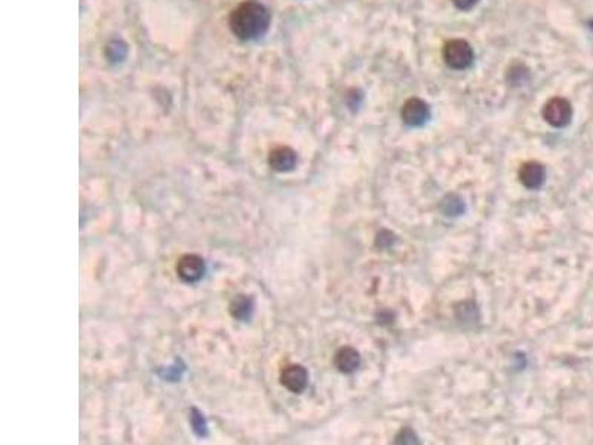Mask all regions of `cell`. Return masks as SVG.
<instances>
[{
	"label": "cell",
	"instance_id": "cell-1",
	"mask_svg": "<svg viewBox=\"0 0 593 445\" xmlns=\"http://www.w3.org/2000/svg\"><path fill=\"white\" fill-rule=\"evenodd\" d=\"M233 34L242 40H252L263 36L271 25V13L267 8L255 0L240 4L228 18Z\"/></svg>",
	"mask_w": 593,
	"mask_h": 445
},
{
	"label": "cell",
	"instance_id": "cell-2",
	"mask_svg": "<svg viewBox=\"0 0 593 445\" xmlns=\"http://www.w3.org/2000/svg\"><path fill=\"white\" fill-rule=\"evenodd\" d=\"M443 61L454 70H466L475 58L474 48L463 39H452L443 45Z\"/></svg>",
	"mask_w": 593,
	"mask_h": 445
},
{
	"label": "cell",
	"instance_id": "cell-3",
	"mask_svg": "<svg viewBox=\"0 0 593 445\" xmlns=\"http://www.w3.org/2000/svg\"><path fill=\"white\" fill-rule=\"evenodd\" d=\"M543 117L550 127L563 128L571 122L573 107L568 100L562 97L550 98L543 107Z\"/></svg>",
	"mask_w": 593,
	"mask_h": 445
},
{
	"label": "cell",
	"instance_id": "cell-4",
	"mask_svg": "<svg viewBox=\"0 0 593 445\" xmlns=\"http://www.w3.org/2000/svg\"><path fill=\"white\" fill-rule=\"evenodd\" d=\"M400 116L405 125L411 128H419V127H423L430 119V110H429V105L422 98L412 97L403 103Z\"/></svg>",
	"mask_w": 593,
	"mask_h": 445
},
{
	"label": "cell",
	"instance_id": "cell-5",
	"mask_svg": "<svg viewBox=\"0 0 593 445\" xmlns=\"http://www.w3.org/2000/svg\"><path fill=\"white\" fill-rule=\"evenodd\" d=\"M205 262L196 254H185L177 263V275L185 284H195L205 275Z\"/></svg>",
	"mask_w": 593,
	"mask_h": 445
},
{
	"label": "cell",
	"instance_id": "cell-6",
	"mask_svg": "<svg viewBox=\"0 0 593 445\" xmlns=\"http://www.w3.org/2000/svg\"><path fill=\"white\" fill-rule=\"evenodd\" d=\"M519 181L523 187L530 188V191H537L540 188L546 180V168L540 162L530 160L525 162V164L519 168Z\"/></svg>",
	"mask_w": 593,
	"mask_h": 445
},
{
	"label": "cell",
	"instance_id": "cell-7",
	"mask_svg": "<svg viewBox=\"0 0 593 445\" xmlns=\"http://www.w3.org/2000/svg\"><path fill=\"white\" fill-rule=\"evenodd\" d=\"M280 383L292 394H301L308 383V373L301 366H288L280 373Z\"/></svg>",
	"mask_w": 593,
	"mask_h": 445
},
{
	"label": "cell",
	"instance_id": "cell-8",
	"mask_svg": "<svg viewBox=\"0 0 593 445\" xmlns=\"http://www.w3.org/2000/svg\"><path fill=\"white\" fill-rule=\"evenodd\" d=\"M268 165L278 172L292 171L294 167L296 165V153L291 147L279 146L273 148L271 155H268Z\"/></svg>",
	"mask_w": 593,
	"mask_h": 445
},
{
	"label": "cell",
	"instance_id": "cell-9",
	"mask_svg": "<svg viewBox=\"0 0 593 445\" xmlns=\"http://www.w3.org/2000/svg\"><path fill=\"white\" fill-rule=\"evenodd\" d=\"M334 363L340 373L352 374L360 366V355L356 349L346 346V347H341L339 352L335 354Z\"/></svg>",
	"mask_w": 593,
	"mask_h": 445
},
{
	"label": "cell",
	"instance_id": "cell-10",
	"mask_svg": "<svg viewBox=\"0 0 593 445\" xmlns=\"http://www.w3.org/2000/svg\"><path fill=\"white\" fill-rule=\"evenodd\" d=\"M230 312L235 318L244 319L251 312V302L245 295H237L230 306Z\"/></svg>",
	"mask_w": 593,
	"mask_h": 445
},
{
	"label": "cell",
	"instance_id": "cell-11",
	"mask_svg": "<svg viewBox=\"0 0 593 445\" xmlns=\"http://www.w3.org/2000/svg\"><path fill=\"white\" fill-rule=\"evenodd\" d=\"M107 56L112 61H122L126 56V46L119 42V40H115L109 46H107Z\"/></svg>",
	"mask_w": 593,
	"mask_h": 445
},
{
	"label": "cell",
	"instance_id": "cell-12",
	"mask_svg": "<svg viewBox=\"0 0 593 445\" xmlns=\"http://www.w3.org/2000/svg\"><path fill=\"white\" fill-rule=\"evenodd\" d=\"M479 0H452V4L457 9L460 11H470L471 8H475L478 5Z\"/></svg>",
	"mask_w": 593,
	"mask_h": 445
}]
</instances>
